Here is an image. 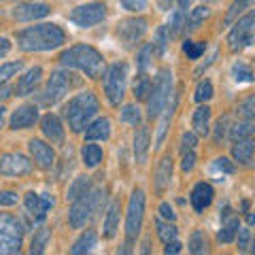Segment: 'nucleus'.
<instances>
[{"label":"nucleus","mask_w":255,"mask_h":255,"mask_svg":"<svg viewBox=\"0 0 255 255\" xmlns=\"http://www.w3.org/2000/svg\"><path fill=\"white\" fill-rule=\"evenodd\" d=\"M105 94L113 107H119L126 96V83H128V64L115 62L111 64L109 70H105Z\"/></svg>","instance_id":"nucleus-7"},{"label":"nucleus","mask_w":255,"mask_h":255,"mask_svg":"<svg viewBox=\"0 0 255 255\" xmlns=\"http://www.w3.org/2000/svg\"><path fill=\"white\" fill-rule=\"evenodd\" d=\"M209 122H211V109L209 107H200V109H196V113H194V119H191V126H194V130L196 134H209Z\"/></svg>","instance_id":"nucleus-29"},{"label":"nucleus","mask_w":255,"mask_h":255,"mask_svg":"<svg viewBox=\"0 0 255 255\" xmlns=\"http://www.w3.org/2000/svg\"><path fill=\"white\" fill-rule=\"evenodd\" d=\"M189 251L196 253V255L206 253V238H204V234L200 232V230H196V232L191 234V238H189Z\"/></svg>","instance_id":"nucleus-42"},{"label":"nucleus","mask_w":255,"mask_h":255,"mask_svg":"<svg viewBox=\"0 0 255 255\" xmlns=\"http://www.w3.org/2000/svg\"><path fill=\"white\" fill-rule=\"evenodd\" d=\"M145 32H147V19L145 17H128V19H122L117 23L115 34L126 49H132V47H136V43L145 36Z\"/></svg>","instance_id":"nucleus-9"},{"label":"nucleus","mask_w":255,"mask_h":255,"mask_svg":"<svg viewBox=\"0 0 255 255\" xmlns=\"http://www.w3.org/2000/svg\"><path fill=\"white\" fill-rule=\"evenodd\" d=\"M11 87L9 85H6V83H0V100H4V98H9V96H11Z\"/></svg>","instance_id":"nucleus-58"},{"label":"nucleus","mask_w":255,"mask_h":255,"mask_svg":"<svg viewBox=\"0 0 255 255\" xmlns=\"http://www.w3.org/2000/svg\"><path fill=\"white\" fill-rule=\"evenodd\" d=\"M196 145H198L196 132H183V136H181V153H185V151H191Z\"/></svg>","instance_id":"nucleus-51"},{"label":"nucleus","mask_w":255,"mask_h":255,"mask_svg":"<svg viewBox=\"0 0 255 255\" xmlns=\"http://www.w3.org/2000/svg\"><path fill=\"white\" fill-rule=\"evenodd\" d=\"M83 162L87 168H96L100 162H102V149L98 145H92V142H87L83 147Z\"/></svg>","instance_id":"nucleus-34"},{"label":"nucleus","mask_w":255,"mask_h":255,"mask_svg":"<svg viewBox=\"0 0 255 255\" xmlns=\"http://www.w3.org/2000/svg\"><path fill=\"white\" fill-rule=\"evenodd\" d=\"M9 49H11V43H9V38H0V58L9 53Z\"/></svg>","instance_id":"nucleus-57"},{"label":"nucleus","mask_w":255,"mask_h":255,"mask_svg":"<svg viewBox=\"0 0 255 255\" xmlns=\"http://www.w3.org/2000/svg\"><path fill=\"white\" fill-rule=\"evenodd\" d=\"M107 17V6L102 2H90V4H81L73 9V13L68 15V19L79 28H92L96 23H100Z\"/></svg>","instance_id":"nucleus-11"},{"label":"nucleus","mask_w":255,"mask_h":255,"mask_svg":"<svg viewBox=\"0 0 255 255\" xmlns=\"http://www.w3.org/2000/svg\"><path fill=\"white\" fill-rule=\"evenodd\" d=\"M142 215H145V191L134 189L128 202V215H126V238L128 243H134L140 234L142 228Z\"/></svg>","instance_id":"nucleus-8"},{"label":"nucleus","mask_w":255,"mask_h":255,"mask_svg":"<svg viewBox=\"0 0 255 255\" xmlns=\"http://www.w3.org/2000/svg\"><path fill=\"white\" fill-rule=\"evenodd\" d=\"M213 98V83L211 81H200L196 87V94H194V100L196 102H206Z\"/></svg>","instance_id":"nucleus-46"},{"label":"nucleus","mask_w":255,"mask_h":255,"mask_svg":"<svg viewBox=\"0 0 255 255\" xmlns=\"http://www.w3.org/2000/svg\"><path fill=\"white\" fill-rule=\"evenodd\" d=\"M170 32H168V28L166 26H159L157 28V32H155V41H153V49L157 51V53H164L166 51V47H168V43H170Z\"/></svg>","instance_id":"nucleus-41"},{"label":"nucleus","mask_w":255,"mask_h":255,"mask_svg":"<svg viewBox=\"0 0 255 255\" xmlns=\"http://www.w3.org/2000/svg\"><path fill=\"white\" fill-rule=\"evenodd\" d=\"M226 128H228V117H221L219 122H217V134H215V138L219 140L223 136V130H226Z\"/></svg>","instance_id":"nucleus-56"},{"label":"nucleus","mask_w":255,"mask_h":255,"mask_svg":"<svg viewBox=\"0 0 255 255\" xmlns=\"http://www.w3.org/2000/svg\"><path fill=\"white\" fill-rule=\"evenodd\" d=\"M211 172H215V174H219L215 181H223V174H232L234 172V164L230 162L228 157H217L213 162V166H211Z\"/></svg>","instance_id":"nucleus-38"},{"label":"nucleus","mask_w":255,"mask_h":255,"mask_svg":"<svg viewBox=\"0 0 255 255\" xmlns=\"http://www.w3.org/2000/svg\"><path fill=\"white\" fill-rule=\"evenodd\" d=\"M255 15L253 13H247L245 17H241L236 23L232 32L228 36V43H230V49L232 51H241L245 47H249L253 43V30H255Z\"/></svg>","instance_id":"nucleus-10"},{"label":"nucleus","mask_w":255,"mask_h":255,"mask_svg":"<svg viewBox=\"0 0 255 255\" xmlns=\"http://www.w3.org/2000/svg\"><path fill=\"white\" fill-rule=\"evenodd\" d=\"M105 200H107V191L105 189H96V191L90 189L85 196L77 198V200L73 202V206H70V211H68V223L75 230L85 228V223L102 211Z\"/></svg>","instance_id":"nucleus-4"},{"label":"nucleus","mask_w":255,"mask_h":255,"mask_svg":"<svg viewBox=\"0 0 255 255\" xmlns=\"http://www.w3.org/2000/svg\"><path fill=\"white\" fill-rule=\"evenodd\" d=\"M155 228H157V236H159V241H162L164 245L166 243H170V241H174V238H177V234H179V230L172 226V223L168 221H162V219H157L155 221Z\"/></svg>","instance_id":"nucleus-35"},{"label":"nucleus","mask_w":255,"mask_h":255,"mask_svg":"<svg viewBox=\"0 0 255 255\" xmlns=\"http://www.w3.org/2000/svg\"><path fill=\"white\" fill-rule=\"evenodd\" d=\"M23 202H26V209L28 213L34 217L36 221H43L47 211L53 206V198L49 196H38L34 194V191H30V194H26V198H23Z\"/></svg>","instance_id":"nucleus-16"},{"label":"nucleus","mask_w":255,"mask_h":255,"mask_svg":"<svg viewBox=\"0 0 255 255\" xmlns=\"http://www.w3.org/2000/svg\"><path fill=\"white\" fill-rule=\"evenodd\" d=\"M17 194L15 191H0V206H13L17 204Z\"/></svg>","instance_id":"nucleus-53"},{"label":"nucleus","mask_w":255,"mask_h":255,"mask_svg":"<svg viewBox=\"0 0 255 255\" xmlns=\"http://www.w3.org/2000/svg\"><path fill=\"white\" fill-rule=\"evenodd\" d=\"M66 43V34L55 23H38L17 32V45L21 51H51Z\"/></svg>","instance_id":"nucleus-1"},{"label":"nucleus","mask_w":255,"mask_h":255,"mask_svg":"<svg viewBox=\"0 0 255 255\" xmlns=\"http://www.w3.org/2000/svg\"><path fill=\"white\" fill-rule=\"evenodd\" d=\"M28 149H30V155L34 157L36 166H41L43 170H51L53 164H55V153L51 145H47V142L38 140V138H32L28 142Z\"/></svg>","instance_id":"nucleus-15"},{"label":"nucleus","mask_w":255,"mask_h":255,"mask_svg":"<svg viewBox=\"0 0 255 255\" xmlns=\"http://www.w3.org/2000/svg\"><path fill=\"white\" fill-rule=\"evenodd\" d=\"M2 2H15V0H2Z\"/></svg>","instance_id":"nucleus-61"},{"label":"nucleus","mask_w":255,"mask_h":255,"mask_svg":"<svg viewBox=\"0 0 255 255\" xmlns=\"http://www.w3.org/2000/svg\"><path fill=\"white\" fill-rule=\"evenodd\" d=\"M23 226L17 217L0 213V255H13L21 251Z\"/></svg>","instance_id":"nucleus-6"},{"label":"nucleus","mask_w":255,"mask_h":255,"mask_svg":"<svg viewBox=\"0 0 255 255\" xmlns=\"http://www.w3.org/2000/svg\"><path fill=\"white\" fill-rule=\"evenodd\" d=\"M51 236V230L49 228H38L34 232V238H32V247H30V253L32 255H41L47 247V241Z\"/></svg>","instance_id":"nucleus-32"},{"label":"nucleus","mask_w":255,"mask_h":255,"mask_svg":"<svg viewBox=\"0 0 255 255\" xmlns=\"http://www.w3.org/2000/svg\"><path fill=\"white\" fill-rule=\"evenodd\" d=\"M181 247H183V245L177 241V238H174V241L166 243V247H164V253H166V255H170V253L174 255V253H179V251H181Z\"/></svg>","instance_id":"nucleus-55"},{"label":"nucleus","mask_w":255,"mask_h":255,"mask_svg":"<svg viewBox=\"0 0 255 255\" xmlns=\"http://www.w3.org/2000/svg\"><path fill=\"white\" fill-rule=\"evenodd\" d=\"M30 170L32 162L19 151H11V153H4L0 157V174H4V177H23Z\"/></svg>","instance_id":"nucleus-13"},{"label":"nucleus","mask_w":255,"mask_h":255,"mask_svg":"<svg viewBox=\"0 0 255 255\" xmlns=\"http://www.w3.org/2000/svg\"><path fill=\"white\" fill-rule=\"evenodd\" d=\"M232 77L236 79L238 83H251L253 81V73H251V68L247 66L245 62H236L234 66H232Z\"/></svg>","instance_id":"nucleus-40"},{"label":"nucleus","mask_w":255,"mask_h":255,"mask_svg":"<svg viewBox=\"0 0 255 255\" xmlns=\"http://www.w3.org/2000/svg\"><path fill=\"white\" fill-rule=\"evenodd\" d=\"M38 122V109L34 105H23L11 115V128L13 130H28Z\"/></svg>","instance_id":"nucleus-17"},{"label":"nucleus","mask_w":255,"mask_h":255,"mask_svg":"<svg viewBox=\"0 0 255 255\" xmlns=\"http://www.w3.org/2000/svg\"><path fill=\"white\" fill-rule=\"evenodd\" d=\"M209 17H211V9H206V6H196V9L189 13V17H187V21H185V23H187L185 28H187V30H198Z\"/></svg>","instance_id":"nucleus-31"},{"label":"nucleus","mask_w":255,"mask_h":255,"mask_svg":"<svg viewBox=\"0 0 255 255\" xmlns=\"http://www.w3.org/2000/svg\"><path fill=\"white\" fill-rule=\"evenodd\" d=\"M236 234H238V249H241V251H249V247H251V230L238 226Z\"/></svg>","instance_id":"nucleus-49"},{"label":"nucleus","mask_w":255,"mask_h":255,"mask_svg":"<svg viewBox=\"0 0 255 255\" xmlns=\"http://www.w3.org/2000/svg\"><path fill=\"white\" fill-rule=\"evenodd\" d=\"M253 132V122H247V119H243V122L234 124L232 128H230V138L232 140H241V138H247L251 136Z\"/></svg>","instance_id":"nucleus-37"},{"label":"nucleus","mask_w":255,"mask_h":255,"mask_svg":"<svg viewBox=\"0 0 255 255\" xmlns=\"http://www.w3.org/2000/svg\"><path fill=\"white\" fill-rule=\"evenodd\" d=\"M194 166H196V153H194V149L191 151H185L183 153V162H181V168L189 172V170H194Z\"/></svg>","instance_id":"nucleus-52"},{"label":"nucleus","mask_w":255,"mask_h":255,"mask_svg":"<svg viewBox=\"0 0 255 255\" xmlns=\"http://www.w3.org/2000/svg\"><path fill=\"white\" fill-rule=\"evenodd\" d=\"M204 49H206V43H194V41L183 43V51H185V55L189 60H198L204 53Z\"/></svg>","instance_id":"nucleus-44"},{"label":"nucleus","mask_w":255,"mask_h":255,"mask_svg":"<svg viewBox=\"0 0 255 255\" xmlns=\"http://www.w3.org/2000/svg\"><path fill=\"white\" fill-rule=\"evenodd\" d=\"M151 79L145 75V73H140L136 77V81H134V96H136V100H147V96L151 92Z\"/></svg>","instance_id":"nucleus-36"},{"label":"nucleus","mask_w":255,"mask_h":255,"mask_svg":"<svg viewBox=\"0 0 255 255\" xmlns=\"http://www.w3.org/2000/svg\"><path fill=\"white\" fill-rule=\"evenodd\" d=\"M174 107H177V96H172V105L168 102V105L164 107V117L159 119V126H157V136H155V149L162 147V142L166 138V130H168V124H170V119H172V113H174Z\"/></svg>","instance_id":"nucleus-27"},{"label":"nucleus","mask_w":255,"mask_h":255,"mask_svg":"<svg viewBox=\"0 0 255 255\" xmlns=\"http://www.w3.org/2000/svg\"><path fill=\"white\" fill-rule=\"evenodd\" d=\"M170 179H172V157L164 155L162 159H159L157 170H155V179H153L157 194H164L166 187L170 185Z\"/></svg>","instance_id":"nucleus-19"},{"label":"nucleus","mask_w":255,"mask_h":255,"mask_svg":"<svg viewBox=\"0 0 255 255\" xmlns=\"http://www.w3.org/2000/svg\"><path fill=\"white\" fill-rule=\"evenodd\" d=\"M238 113H241V117L247 119V122H253V115H255V98L253 96H249V98L238 107Z\"/></svg>","instance_id":"nucleus-48"},{"label":"nucleus","mask_w":255,"mask_h":255,"mask_svg":"<svg viewBox=\"0 0 255 255\" xmlns=\"http://www.w3.org/2000/svg\"><path fill=\"white\" fill-rule=\"evenodd\" d=\"M98 98L92 92H83L68 100V105L64 107V117L73 132H83L87 124L92 122V117L98 113Z\"/></svg>","instance_id":"nucleus-3"},{"label":"nucleus","mask_w":255,"mask_h":255,"mask_svg":"<svg viewBox=\"0 0 255 255\" xmlns=\"http://www.w3.org/2000/svg\"><path fill=\"white\" fill-rule=\"evenodd\" d=\"M109 136H111V122L107 117H100L94 124H87V130H85L87 140H107Z\"/></svg>","instance_id":"nucleus-22"},{"label":"nucleus","mask_w":255,"mask_h":255,"mask_svg":"<svg viewBox=\"0 0 255 255\" xmlns=\"http://www.w3.org/2000/svg\"><path fill=\"white\" fill-rule=\"evenodd\" d=\"M147 155H149V130L140 128L134 134V157H136V164H145Z\"/></svg>","instance_id":"nucleus-24"},{"label":"nucleus","mask_w":255,"mask_h":255,"mask_svg":"<svg viewBox=\"0 0 255 255\" xmlns=\"http://www.w3.org/2000/svg\"><path fill=\"white\" fill-rule=\"evenodd\" d=\"M70 85V75L64 73V70H55V73L49 77V81L45 85V92H43V105H55V102H60L64 96L68 94Z\"/></svg>","instance_id":"nucleus-12"},{"label":"nucleus","mask_w":255,"mask_h":255,"mask_svg":"<svg viewBox=\"0 0 255 255\" xmlns=\"http://www.w3.org/2000/svg\"><path fill=\"white\" fill-rule=\"evenodd\" d=\"M153 45L151 43H145L138 49V55H136V64H138V68H140V73H145L147 70V66H149V62L153 60Z\"/></svg>","instance_id":"nucleus-39"},{"label":"nucleus","mask_w":255,"mask_h":255,"mask_svg":"<svg viewBox=\"0 0 255 255\" xmlns=\"http://www.w3.org/2000/svg\"><path fill=\"white\" fill-rule=\"evenodd\" d=\"M21 68H23L21 62H6V64H2V66H0V83H4L6 79H11L13 75H17Z\"/></svg>","instance_id":"nucleus-47"},{"label":"nucleus","mask_w":255,"mask_h":255,"mask_svg":"<svg viewBox=\"0 0 255 255\" xmlns=\"http://www.w3.org/2000/svg\"><path fill=\"white\" fill-rule=\"evenodd\" d=\"M60 62L68 68H79L90 79H100L105 75V58L98 49H94L90 45H75L66 49L60 55Z\"/></svg>","instance_id":"nucleus-2"},{"label":"nucleus","mask_w":255,"mask_h":255,"mask_svg":"<svg viewBox=\"0 0 255 255\" xmlns=\"http://www.w3.org/2000/svg\"><path fill=\"white\" fill-rule=\"evenodd\" d=\"M51 13V6L45 2H21L13 9V17L17 21H34L43 19Z\"/></svg>","instance_id":"nucleus-14"},{"label":"nucleus","mask_w":255,"mask_h":255,"mask_svg":"<svg viewBox=\"0 0 255 255\" xmlns=\"http://www.w3.org/2000/svg\"><path fill=\"white\" fill-rule=\"evenodd\" d=\"M119 213H122V202L113 200L107 209V219H105V236L113 238L119 230Z\"/></svg>","instance_id":"nucleus-23"},{"label":"nucleus","mask_w":255,"mask_h":255,"mask_svg":"<svg viewBox=\"0 0 255 255\" xmlns=\"http://www.w3.org/2000/svg\"><path fill=\"white\" fill-rule=\"evenodd\" d=\"M172 98V73L168 68H159L155 83L151 85V92L147 96V115L153 119L164 111V107Z\"/></svg>","instance_id":"nucleus-5"},{"label":"nucleus","mask_w":255,"mask_h":255,"mask_svg":"<svg viewBox=\"0 0 255 255\" xmlns=\"http://www.w3.org/2000/svg\"><path fill=\"white\" fill-rule=\"evenodd\" d=\"M238 226H241V223H238V217H234V215H228V217H226V223L221 226L219 234H217L219 243H232V241H234V236H236Z\"/></svg>","instance_id":"nucleus-30"},{"label":"nucleus","mask_w":255,"mask_h":255,"mask_svg":"<svg viewBox=\"0 0 255 255\" xmlns=\"http://www.w3.org/2000/svg\"><path fill=\"white\" fill-rule=\"evenodd\" d=\"M236 145L232 147V155L236 162H241L245 166H249L251 164V159H253V140L247 136V138H241V140H234Z\"/></svg>","instance_id":"nucleus-26"},{"label":"nucleus","mask_w":255,"mask_h":255,"mask_svg":"<svg viewBox=\"0 0 255 255\" xmlns=\"http://www.w3.org/2000/svg\"><path fill=\"white\" fill-rule=\"evenodd\" d=\"M41 77H43V68L41 66H34V68H30L26 75H23L17 85H15V94L17 96H28L36 90V85L38 81H41Z\"/></svg>","instance_id":"nucleus-21"},{"label":"nucleus","mask_w":255,"mask_h":255,"mask_svg":"<svg viewBox=\"0 0 255 255\" xmlns=\"http://www.w3.org/2000/svg\"><path fill=\"white\" fill-rule=\"evenodd\" d=\"M119 4L130 13H140L147 9V0H119Z\"/></svg>","instance_id":"nucleus-50"},{"label":"nucleus","mask_w":255,"mask_h":255,"mask_svg":"<svg viewBox=\"0 0 255 255\" xmlns=\"http://www.w3.org/2000/svg\"><path fill=\"white\" fill-rule=\"evenodd\" d=\"M41 130H43L45 136L53 142V145H62L64 142V128H62L60 119L55 115L49 113V115H45L41 119Z\"/></svg>","instance_id":"nucleus-20"},{"label":"nucleus","mask_w":255,"mask_h":255,"mask_svg":"<svg viewBox=\"0 0 255 255\" xmlns=\"http://www.w3.org/2000/svg\"><path fill=\"white\" fill-rule=\"evenodd\" d=\"M96 243H98V234H96L94 230H85V232L75 241V245L70 247V253H73V255L90 253L94 247H96Z\"/></svg>","instance_id":"nucleus-25"},{"label":"nucleus","mask_w":255,"mask_h":255,"mask_svg":"<svg viewBox=\"0 0 255 255\" xmlns=\"http://www.w3.org/2000/svg\"><path fill=\"white\" fill-rule=\"evenodd\" d=\"M122 122L132 124V126H138V124H140V111H138V107L126 105V107L122 109Z\"/></svg>","instance_id":"nucleus-45"},{"label":"nucleus","mask_w":255,"mask_h":255,"mask_svg":"<svg viewBox=\"0 0 255 255\" xmlns=\"http://www.w3.org/2000/svg\"><path fill=\"white\" fill-rule=\"evenodd\" d=\"M251 6H253V0H234L232 6H230V11H228V15H226V19H223V23H226V26H232V23L241 17V13L247 11V9H251Z\"/></svg>","instance_id":"nucleus-33"},{"label":"nucleus","mask_w":255,"mask_h":255,"mask_svg":"<svg viewBox=\"0 0 255 255\" xmlns=\"http://www.w3.org/2000/svg\"><path fill=\"white\" fill-rule=\"evenodd\" d=\"M159 215H162L164 219H168V221H174V219H177V215H174L172 206H170L168 202H162V204H159Z\"/></svg>","instance_id":"nucleus-54"},{"label":"nucleus","mask_w":255,"mask_h":255,"mask_svg":"<svg viewBox=\"0 0 255 255\" xmlns=\"http://www.w3.org/2000/svg\"><path fill=\"white\" fill-rule=\"evenodd\" d=\"M4 122H6V111L0 109V128H4Z\"/></svg>","instance_id":"nucleus-60"},{"label":"nucleus","mask_w":255,"mask_h":255,"mask_svg":"<svg viewBox=\"0 0 255 255\" xmlns=\"http://www.w3.org/2000/svg\"><path fill=\"white\" fill-rule=\"evenodd\" d=\"M168 32H170V36H177L179 32L185 28V13L183 11H177V13H172V17H170V21H168Z\"/></svg>","instance_id":"nucleus-43"},{"label":"nucleus","mask_w":255,"mask_h":255,"mask_svg":"<svg viewBox=\"0 0 255 255\" xmlns=\"http://www.w3.org/2000/svg\"><path fill=\"white\" fill-rule=\"evenodd\" d=\"M92 189V179L90 177H77L75 181H73V185L68 187V194H66V200L68 202H75L77 198H81V196H85L87 191Z\"/></svg>","instance_id":"nucleus-28"},{"label":"nucleus","mask_w":255,"mask_h":255,"mask_svg":"<svg viewBox=\"0 0 255 255\" xmlns=\"http://www.w3.org/2000/svg\"><path fill=\"white\" fill-rule=\"evenodd\" d=\"M213 198H215V191H213V187L209 185V183H198V185L191 189L189 200H191V206H194L196 213H202L204 209L211 206Z\"/></svg>","instance_id":"nucleus-18"},{"label":"nucleus","mask_w":255,"mask_h":255,"mask_svg":"<svg viewBox=\"0 0 255 255\" xmlns=\"http://www.w3.org/2000/svg\"><path fill=\"white\" fill-rule=\"evenodd\" d=\"M177 2H179L181 9H189V4L194 2V0H177Z\"/></svg>","instance_id":"nucleus-59"}]
</instances>
